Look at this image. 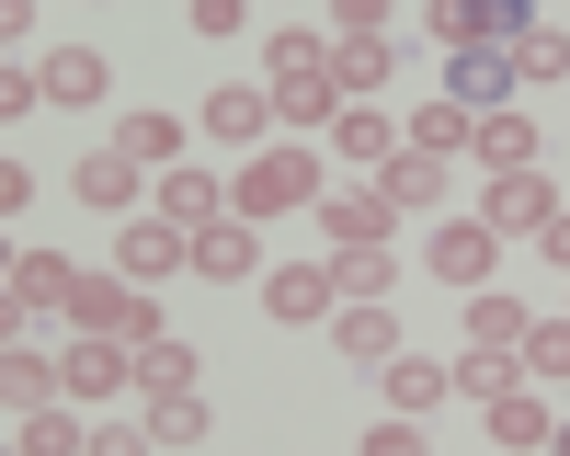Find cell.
Instances as JSON below:
<instances>
[{
  "label": "cell",
  "instance_id": "obj_1",
  "mask_svg": "<svg viewBox=\"0 0 570 456\" xmlns=\"http://www.w3.org/2000/svg\"><path fill=\"white\" fill-rule=\"evenodd\" d=\"M263 91H274V115L285 126H343V69H331V46L308 23H285L263 46Z\"/></svg>",
  "mask_w": 570,
  "mask_h": 456
},
{
  "label": "cell",
  "instance_id": "obj_2",
  "mask_svg": "<svg viewBox=\"0 0 570 456\" xmlns=\"http://www.w3.org/2000/svg\"><path fill=\"white\" fill-rule=\"evenodd\" d=\"M331 195V160L308 149V137H297V149H263V160H240V182H228V217H297V206H320Z\"/></svg>",
  "mask_w": 570,
  "mask_h": 456
},
{
  "label": "cell",
  "instance_id": "obj_3",
  "mask_svg": "<svg viewBox=\"0 0 570 456\" xmlns=\"http://www.w3.org/2000/svg\"><path fill=\"white\" fill-rule=\"evenodd\" d=\"M263 319H285V331L343 319V274H331V262H274V274H263Z\"/></svg>",
  "mask_w": 570,
  "mask_h": 456
},
{
  "label": "cell",
  "instance_id": "obj_4",
  "mask_svg": "<svg viewBox=\"0 0 570 456\" xmlns=\"http://www.w3.org/2000/svg\"><path fill=\"white\" fill-rule=\"evenodd\" d=\"M58 388H69V410H91V399L137 388V343H104V331H80V343L58 354Z\"/></svg>",
  "mask_w": 570,
  "mask_h": 456
},
{
  "label": "cell",
  "instance_id": "obj_5",
  "mask_svg": "<svg viewBox=\"0 0 570 456\" xmlns=\"http://www.w3.org/2000/svg\"><path fill=\"white\" fill-rule=\"evenodd\" d=\"M548 217H559V182H548V171H491V182H480V228H491V240L548 228Z\"/></svg>",
  "mask_w": 570,
  "mask_h": 456
},
{
  "label": "cell",
  "instance_id": "obj_6",
  "mask_svg": "<svg viewBox=\"0 0 570 456\" xmlns=\"http://www.w3.org/2000/svg\"><path fill=\"white\" fill-rule=\"evenodd\" d=\"M263 137H274V91H263V80L206 91V149H252V160H263Z\"/></svg>",
  "mask_w": 570,
  "mask_h": 456
},
{
  "label": "cell",
  "instance_id": "obj_7",
  "mask_svg": "<svg viewBox=\"0 0 570 456\" xmlns=\"http://www.w3.org/2000/svg\"><path fill=\"white\" fill-rule=\"evenodd\" d=\"M69 195H80L91 217H137V195H160V182H149V160H126V149H91V160L69 171Z\"/></svg>",
  "mask_w": 570,
  "mask_h": 456
},
{
  "label": "cell",
  "instance_id": "obj_8",
  "mask_svg": "<svg viewBox=\"0 0 570 456\" xmlns=\"http://www.w3.org/2000/svg\"><path fill=\"white\" fill-rule=\"evenodd\" d=\"M389 195H376V182H331V195H320V228H331V251H376V240H389Z\"/></svg>",
  "mask_w": 570,
  "mask_h": 456
},
{
  "label": "cell",
  "instance_id": "obj_9",
  "mask_svg": "<svg viewBox=\"0 0 570 456\" xmlns=\"http://www.w3.org/2000/svg\"><path fill=\"white\" fill-rule=\"evenodd\" d=\"M115 262L137 274V286H160V274H195V240H183L171 217H126L115 228Z\"/></svg>",
  "mask_w": 570,
  "mask_h": 456
},
{
  "label": "cell",
  "instance_id": "obj_10",
  "mask_svg": "<svg viewBox=\"0 0 570 456\" xmlns=\"http://www.w3.org/2000/svg\"><path fill=\"white\" fill-rule=\"evenodd\" d=\"M434 274H445V286H468V297H480L491 274H502V240H491L480 217H445V228H434Z\"/></svg>",
  "mask_w": 570,
  "mask_h": 456
},
{
  "label": "cell",
  "instance_id": "obj_11",
  "mask_svg": "<svg viewBox=\"0 0 570 456\" xmlns=\"http://www.w3.org/2000/svg\"><path fill=\"white\" fill-rule=\"evenodd\" d=\"M69 286H80V262L23 251V262H12V331H23V319H69Z\"/></svg>",
  "mask_w": 570,
  "mask_h": 456
},
{
  "label": "cell",
  "instance_id": "obj_12",
  "mask_svg": "<svg viewBox=\"0 0 570 456\" xmlns=\"http://www.w3.org/2000/svg\"><path fill=\"white\" fill-rule=\"evenodd\" d=\"M160 217L183 228V240H195V228H217V217H228V182H217L206 160H183V171H160Z\"/></svg>",
  "mask_w": 570,
  "mask_h": 456
},
{
  "label": "cell",
  "instance_id": "obj_13",
  "mask_svg": "<svg viewBox=\"0 0 570 456\" xmlns=\"http://www.w3.org/2000/svg\"><path fill=\"white\" fill-rule=\"evenodd\" d=\"M331 69H343V103H376L400 69V34H331Z\"/></svg>",
  "mask_w": 570,
  "mask_h": 456
},
{
  "label": "cell",
  "instance_id": "obj_14",
  "mask_svg": "<svg viewBox=\"0 0 570 456\" xmlns=\"http://www.w3.org/2000/svg\"><path fill=\"white\" fill-rule=\"evenodd\" d=\"M331 343H343L365 377H376V365H400V308H389V297H365V308H343V319H331Z\"/></svg>",
  "mask_w": 570,
  "mask_h": 456
},
{
  "label": "cell",
  "instance_id": "obj_15",
  "mask_svg": "<svg viewBox=\"0 0 570 456\" xmlns=\"http://www.w3.org/2000/svg\"><path fill=\"white\" fill-rule=\"evenodd\" d=\"M331 160H354V171H389V160H400V137H389V103H343V126H331Z\"/></svg>",
  "mask_w": 570,
  "mask_h": 456
},
{
  "label": "cell",
  "instance_id": "obj_16",
  "mask_svg": "<svg viewBox=\"0 0 570 456\" xmlns=\"http://www.w3.org/2000/svg\"><path fill=\"white\" fill-rule=\"evenodd\" d=\"M0 399H12V410H58L69 388H58V354H35L23 331H12V354H0Z\"/></svg>",
  "mask_w": 570,
  "mask_h": 456
},
{
  "label": "cell",
  "instance_id": "obj_17",
  "mask_svg": "<svg viewBox=\"0 0 570 456\" xmlns=\"http://www.w3.org/2000/svg\"><path fill=\"white\" fill-rule=\"evenodd\" d=\"M376 195H389L400 217H422V206H445V195H456V171H445V160H422V149H400L389 171H376Z\"/></svg>",
  "mask_w": 570,
  "mask_h": 456
},
{
  "label": "cell",
  "instance_id": "obj_18",
  "mask_svg": "<svg viewBox=\"0 0 570 456\" xmlns=\"http://www.w3.org/2000/svg\"><path fill=\"white\" fill-rule=\"evenodd\" d=\"M195 274H206V286H217V274H263V228H252V217L195 228Z\"/></svg>",
  "mask_w": 570,
  "mask_h": 456
},
{
  "label": "cell",
  "instance_id": "obj_19",
  "mask_svg": "<svg viewBox=\"0 0 570 456\" xmlns=\"http://www.w3.org/2000/svg\"><path fill=\"white\" fill-rule=\"evenodd\" d=\"M35 91H46V103H58V115H80V103H104V58H91V46H58V58L35 69Z\"/></svg>",
  "mask_w": 570,
  "mask_h": 456
},
{
  "label": "cell",
  "instance_id": "obj_20",
  "mask_svg": "<svg viewBox=\"0 0 570 456\" xmlns=\"http://www.w3.org/2000/svg\"><path fill=\"white\" fill-rule=\"evenodd\" d=\"M525 331H537V319L513 308L502 286H480V297H468V354H525Z\"/></svg>",
  "mask_w": 570,
  "mask_h": 456
},
{
  "label": "cell",
  "instance_id": "obj_21",
  "mask_svg": "<svg viewBox=\"0 0 570 456\" xmlns=\"http://www.w3.org/2000/svg\"><path fill=\"white\" fill-rule=\"evenodd\" d=\"M376 377H389V410H400V423H422V410H434V399H456V365H422V354L376 365Z\"/></svg>",
  "mask_w": 570,
  "mask_h": 456
},
{
  "label": "cell",
  "instance_id": "obj_22",
  "mask_svg": "<svg viewBox=\"0 0 570 456\" xmlns=\"http://www.w3.org/2000/svg\"><path fill=\"white\" fill-rule=\"evenodd\" d=\"M400 149H422V160H456V149H480V115H456V103H422Z\"/></svg>",
  "mask_w": 570,
  "mask_h": 456
},
{
  "label": "cell",
  "instance_id": "obj_23",
  "mask_svg": "<svg viewBox=\"0 0 570 456\" xmlns=\"http://www.w3.org/2000/svg\"><path fill=\"white\" fill-rule=\"evenodd\" d=\"M480 171H537V115H525V103L480 126Z\"/></svg>",
  "mask_w": 570,
  "mask_h": 456
},
{
  "label": "cell",
  "instance_id": "obj_24",
  "mask_svg": "<svg viewBox=\"0 0 570 456\" xmlns=\"http://www.w3.org/2000/svg\"><path fill=\"white\" fill-rule=\"evenodd\" d=\"M206 423H217V410H206V388L149 399V445H160V456H171V445H206Z\"/></svg>",
  "mask_w": 570,
  "mask_h": 456
},
{
  "label": "cell",
  "instance_id": "obj_25",
  "mask_svg": "<svg viewBox=\"0 0 570 456\" xmlns=\"http://www.w3.org/2000/svg\"><path fill=\"white\" fill-rule=\"evenodd\" d=\"M480 423H491V445H548V434H559V423H548V399H537V388H502V399L480 410Z\"/></svg>",
  "mask_w": 570,
  "mask_h": 456
},
{
  "label": "cell",
  "instance_id": "obj_26",
  "mask_svg": "<svg viewBox=\"0 0 570 456\" xmlns=\"http://www.w3.org/2000/svg\"><path fill=\"white\" fill-rule=\"evenodd\" d=\"M115 149H126V160H149V171H183V115H126V126H115Z\"/></svg>",
  "mask_w": 570,
  "mask_h": 456
},
{
  "label": "cell",
  "instance_id": "obj_27",
  "mask_svg": "<svg viewBox=\"0 0 570 456\" xmlns=\"http://www.w3.org/2000/svg\"><path fill=\"white\" fill-rule=\"evenodd\" d=\"M195 365H206L195 343H171V331H160V343H137V388H149V399H171V388H195Z\"/></svg>",
  "mask_w": 570,
  "mask_h": 456
},
{
  "label": "cell",
  "instance_id": "obj_28",
  "mask_svg": "<svg viewBox=\"0 0 570 456\" xmlns=\"http://www.w3.org/2000/svg\"><path fill=\"white\" fill-rule=\"evenodd\" d=\"M331 274H343V308H365V297H389L400 251H389V240H376V251H331Z\"/></svg>",
  "mask_w": 570,
  "mask_h": 456
},
{
  "label": "cell",
  "instance_id": "obj_29",
  "mask_svg": "<svg viewBox=\"0 0 570 456\" xmlns=\"http://www.w3.org/2000/svg\"><path fill=\"white\" fill-rule=\"evenodd\" d=\"M23 456H91L80 410H69V399H58V410H23Z\"/></svg>",
  "mask_w": 570,
  "mask_h": 456
},
{
  "label": "cell",
  "instance_id": "obj_30",
  "mask_svg": "<svg viewBox=\"0 0 570 456\" xmlns=\"http://www.w3.org/2000/svg\"><path fill=\"white\" fill-rule=\"evenodd\" d=\"M513 365H525V388H559V377H570V319H537Z\"/></svg>",
  "mask_w": 570,
  "mask_h": 456
},
{
  "label": "cell",
  "instance_id": "obj_31",
  "mask_svg": "<svg viewBox=\"0 0 570 456\" xmlns=\"http://www.w3.org/2000/svg\"><path fill=\"white\" fill-rule=\"evenodd\" d=\"M502 388H525V365H513V354H456V399H502Z\"/></svg>",
  "mask_w": 570,
  "mask_h": 456
},
{
  "label": "cell",
  "instance_id": "obj_32",
  "mask_svg": "<svg viewBox=\"0 0 570 456\" xmlns=\"http://www.w3.org/2000/svg\"><path fill=\"white\" fill-rule=\"evenodd\" d=\"M513 80H525V91H537V80H570V34H548V23H537L525 46H513Z\"/></svg>",
  "mask_w": 570,
  "mask_h": 456
},
{
  "label": "cell",
  "instance_id": "obj_33",
  "mask_svg": "<svg viewBox=\"0 0 570 456\" xmlns=\"http://www.w3.org/2000/svg\"><path fill=\"white\" fill-rule=\"evenodd\" d=\"M354 456H434V445H422V423H400V410H389V423H365Z\"/></svg>",
  "mask_w": 570,
  "mask_h": 456
},
{
  "label": "cell",
  "instance_id": "obj_34",
  "mask_svg": "<svg viewBox=\"0 0 570 456\" xmlns=\"http://www.w3.org/2000/svg\"><path fill=\"white\" fill-rule=\"evenodd\" d=\"M91 456H160L149 423H91Z\"/></svg>",
  "mask_w": 570,
  "mask_h": 456
},
{
  "label": "cell",
  "instance_id": "obj_35",
  "mask_svg": "<svg viewBox=\"0 0 570 456\" xmlns=\"http://www.w3.org/2000/svg\"><path fill=\"white\" fill-rule=\"evenodd\" d=\"M537 251H548V262H559V274H570V206H559V217H548V228H537Z\"/></svg>",
  "mask_w": 570,
  "mask_h": 456
},
{
  "label": "cell",
  "instance_id": "obj_36",
  "mask_svg": "<svg viewBox=\"0 0 570 456\" xmlns=\"http://www.w3.org/2000/svg\"><path fill=\"white\" fill-rule=\"evenodd\" d=\"M548 456H570V423H559V434H548Z\"/></svg>",
  "mask_w": 570,
  "mask_h": 456
}]
</instances>
